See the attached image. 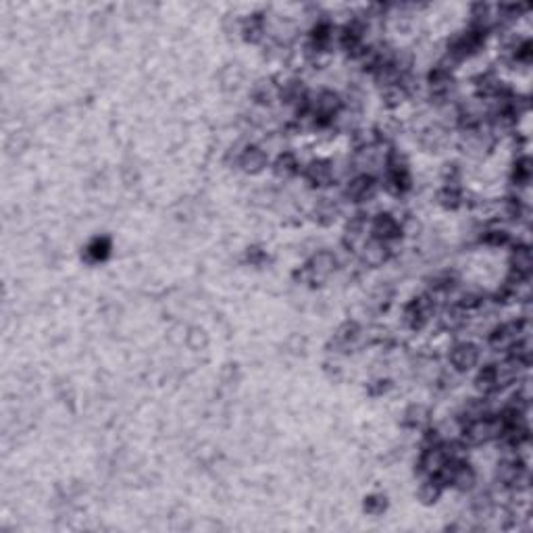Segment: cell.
Segmentation results:
<instances>
[{
	"mask_svg": "<svg viewBox=\"0 0 533 533\" xmlns=\"http://www.w3.org/2000/svg\"><path fill=\"white\" fill-rule=\"evenodd\" d=\"M338 269V256L331 250H319L315 252L308 263L300 269V279L304 284H323L327 282Z\"/></svg>",
	"mask_w": 533,
	"mask_h": 533,
	"instance_id": "6da1fadb",
	"label": "cell"
},
{
	"mask_svg": "<svg viewBox=\"0 0 533 533\" xmlns=\"http://www.w3.org/2000/svg\"><path fill=\"white\" fill-rule=\"evenodd\" d=\"M437 312V302L433 298V292L431 294H421L416 296L415 300H411L404 310H402V321L409 329H423Z\"/></svg>",
	"mask_w": 533,
	"mask_h": 533,
	"instance_id": "7a4b0ae2",
	"label": "cell"
},
{
	"mask_svg": "<svg viewBox=\"0 0 533 533\" xmlns=\"http://www.w3.org/2000/svg\"><path fill=\"white\" fill-rule=\"evenodd\" d=\"M369 236L388 244H394L396 239L404 236L402 234V221L394 217L392 213H377L369 221Z\"/></svg>",
	"mask_w": 533,
	"mask_h": 533,
	"instance_id": "3957f363",
	"label": "cell"
},
{
	"mask_svg": "<svg viewBox=\"0 0 533 533\" xmlns=\"http://www.w3.org/2000/svg\"><path fill=\"white\" fill-rule=\"evenodd\" d=\"M379 190V179L375 176H369V173H356L355 178L350 179L346 183V190H344V196L348 202H355V204H362V202H369L375 198Z\"/></svg>",
	"mask_w": 533,
	"mask_h": 533,
	"instance_id": "277c9868",
	"label": "cell"
},
{
	"mask_svg": "<svg viewBox=\"0 0 533 533\" xmlns=\"http://www.w3.org/2000/svg\"><path fill=\"white\" fill-rule=\"evenodd\" d=\"M479 346L473 342H456L450 353H448V362L456 373H467L477 367L479 362Z\"/></svg>",
	"mask_w": 533,
	"mask_h": 533,
	"instance_id": "5b68a950",
	"label": "cell"
},
{
	"mask_svg": "<svg viewBox=\"0 0 533 533\" xmlns=\"http://www.w3.org/2000/svg\"><path fill=\"white\" fill-rule=\"evenodd\" d=\"M304 179L315 187H329L336 181V165L329 159H315L304 167Z\"/></svg>",
	"mask_w": 533,
	"mask_h": 533,
	"instance_id": "8992f818",
	"label": "cell"
},
{
	"mask_svg": "<svg viewBox=\"0 0 533 533\" xmlns=\"http://www.w3.org/2000/svg\"><path fill=\"white\" fill-rule=\"evenodd\" d=\"M269 165V157L267 152L261 148V146H254V144H248L239 150V157H237V167L248 173V176H258L267 169Z\"/></svg>",
	"mask_w": 533,
	"mask_h": 533,
	"instance_id": "52a82bcc",
	"label": "cell"
},
{
	"mask_svg": "<svg viewBox=\"0 0 533 533\" xmlns=\"http://www.w3.org/2000/svg\"><path fill=\"white\" fill-rule=\"evenodd\" d=\"M358 252H360L362 265H367V267H381L392 256V244L375 239V237H369Z\"/></svg>",
	"mask_w": 533,
	"mask_h": 533,
	"instance_id": "ba28073f",
	"label": "cell"
},
{
	"mask_svg": "<svg viewBox=\"0 0 533 533\" xmlns=\"http://www.w3.org/2000/svg\"><path fill=\"white\" fill-rule=\"evenodd\" d=\"M279 81L269 77V79H261L254 84L252 88V100L258 109H271L277 100H279Z\"/></svg>",
	"mask_w": 533,
	"mask_h": 533,
	"instance_id": "9c48e42d",
	"label": "cell"
},
{
	"mask_svg": "<svg viewBox=\"0 0 533 533\" xmlns=\"http://www.w3.org/2000/svg\"><path fill=\"white\" fill-rule=\"evenodd\" d=\"M511 273L523 279H529L532 275V250L529 244H519L511 252Z\"/></svg>",
	"mask_w": 533,
	"mask_h": 533,
	"instance_id": "30bf717a",
	"label": "cell"
},
{
	"mask_svg": "<svg viewBox=\"0 0 533 533\" xmlns=\"http://www.w3.org/2000/svg\"><path fill=\"white\" fill-rule=\"evenodd\" d=\"M421 146L427 148V150H442L448 140H450V131L444 127V125H427L423 131H421Z\"/></svg>",
	"mask_w": 533,
	"mask_h": 533,
	"instance_id": "8fae6325",
	"label": "cell"
},
{
	"mask_svg": "<svg viewBox=\"0 0 533 533\" xmlns=\"http://www.w3.org/2000/svg\"><path fill=\"white\" fill-rule=\"evenodd\" d=\"M444 494V485L437 477H423L419 489H416V498L421 500V504L425 506H431L435 504Z\"/></svg>",
	"mask_w": 533,
	"mask_h": 533,
	"instance_id": "7c38bea8",
	"label": "cell"
},
{
	"mask_svg": "<svg viewBox=\"0 0 533 533\" xmlns=\"http://www.w3.org/2000/svg\"><path fill=\"white\" fill-rule=\"evenodd\" d=\"M300 161H298V157L294 152H282L277 159H275V163H273V171H275V176L279 179H290L294 178L300 173Z\"/></svg>",
	"mask_w": 533,
	"mask_h": 533,
	"instance_id": "4fadbf2b",
	"label": "cell"
},
{
	"mask_svg": "<svg viewBox=\"0 0 533 533\" xmlns=\"http://www.w3.org/2000/svg\"><path fill=\"white\" fill-rule=\"evenodd\" d=\"M312 215H315V219H317L321 225H331V223L338 219V215H340V204H338L334 198H321V200L315 204Z\"/></svg>",
	"mask_w": 533,
	"mask_h": 533,
	"instance_id": "5bb4252c",
	"label": "cell"
},
{
	"mask_svg": "<svg viewBox=\"0 0 533 533\" xmlns=\"http://www.w3.org/2000/svg\"><path fill=\"white\" fill-rule=\"evenodd\" d=\"M431 423V411L425 404H413L404 413V425L411 429H427Z\"/></svg>",
	"mask_w": 533,
	"mask_h": 533,
	"instance_id": "9a60e30c",
	"label": "cell"
},
{
	"mask_svg": "<svg viewBox=\"0 0 533 533\" xmlns=\"http://www.w3.org/2000/svg\"><path fill=\"white\" fill-rule=\"evenodd\" d=\"M437 202L448 211H456L465 204V194L459 185H444L437 194Z\"/></svg>",
	"mask_w": 533,
	"mask_h": 533,
	"instance_id": "2e32d148",
	"label": "cell"
},
{
	"mask_svg": "<svg viewBox=\"0 0 533 533\" xmlns=\"http://www.w3.org/2000/svg\"><path fill=\"white\" fill-rule=\"evenodd\" d=\"M111 254V242L107 237H94L88 246H86V256L92 263H100Z\"/></svg>",
	"mask_w": 533,
	"mask_h": 533,
	"instance_id": "e0dca14e",
	"label": "cell"
},
{
	"mask_svg": "<svg viewBox=\"0 0 533 533\" xmlns=\"http://www.w3.org/2000/svg\"><path fill=\"white\" fill-rule=\"evenodd\" d=\"M362 511L371 517H379L388 511V498L383 494H371L362 502Z\"/></svg>",
	"mask_w": 533,
	"mask_h": 533,
	"instance_id": "ac0fdd59",
	"label": "cell"
},
{
	"mask_svg": "<svg viewBox=\"0 0 533 533\" xmlns=\"http://www.w3.org/2000/svg\"><path fill=\"white\" fill-rule=\"evenodd\" d=\"M532 179V161L529 157H521L517 163H515V169H513V181L517 185H527Z\"/></svg>",
	"mask_w": 533,
	"mask_h": 533,
	"instance_id": "d6986e66",
	"label": "cell"
},
{
	"mask_svg": "<svg viewBox=\"0 0 533 533\" xmlns=\"http://www.w3.org/2000/svg\"><path fill=\"white\" fill-rule=\"evenodd\" d=\"M209 344V338L202 329H190L187 334V346L194 348V350H202L204 346Z\"/></svg>",
	"mask_w": 533,
	"mask_h": 533,
	"instance_id": "ffe728a7",
	"label": "cell"
},
{
	"mask_svg": "<svg viewBox=\"0 0 533 533\" xmlns=\"http://www.w3.org/2000/svg\"><path fill=\"white\" fill-rule=\"evenodd\" d=\"M248 261H250L252 265H261L263 261H267V252L261 250V248H250V250H248Z\"/></svg>",
	"mask_w": 533,
	"mask_h": 533,
	"instance_id": "44dd1931",
	"label": "cell"
}]
</instances>
